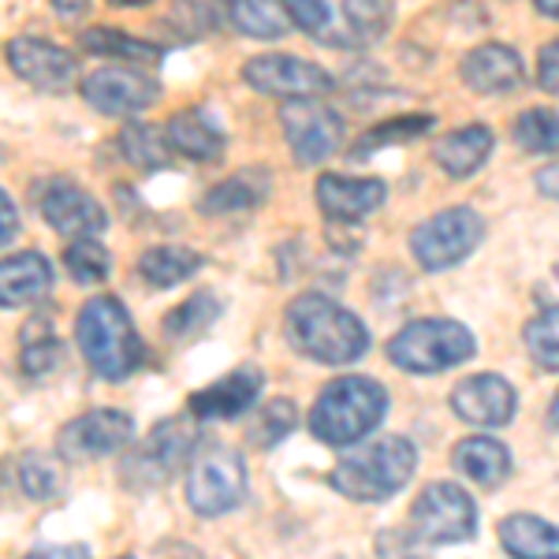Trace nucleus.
I'll list each match as a JSON object with an SVG mask.
<instances>
[{
	"label": "nucleus",
	"instance_id": "obj_47",
	"mask_svg": "<svg viewBox=\"0 0 559 559\" xmlns=\"http://www.w3.org/2000/svg\"><path fill=\"white\" fill-rule=\"evenodd\" d=\"M112 4H128V8H139V4H150V0H112Z\"/></svg>",
	"mask_w": 559,
	"mask_h": 559
},
{
	"label": "nucleus",
	"instance_id": "obj_3",
	"mask_svg": "<svg viewBox=\"0 0 559 559\" xmlns=\"http://www.w3.org/2000/svg\"><path fill=\"white\" fill-rule=\"evenodd\" d=\"M384 414H388L384 384L362 373H344L318 392L310 411V432L329 448H350L381 426Z\"/></svg>",
	"mask_w": 559,
	"mask_h": 559
},
{
	"label": "nucleus",
	"instance_id": "obj_8",
	"mask_svg": "<svg viewBox=\"0 0 559 559\" xmlns=\"http://www.w3.org/2000/svg\"><path fill=\"white\" fill-rule=\"evenodd\" d=\"M247 500V463L236 448L210 444L187 471V508L202 519H221Z\"/></svg>",
	"mask_w": 559,
	"mask_h": 559
},
{
	"label": "nucleus",
	"instance_id": "obj_43",
	"mask_svg": "<svg viewBox=\"0 0 559 559\" xmlns=\"http://www.w3.org/2000/svg\"><path fill=\"white\" fill-rule=\"evenodd\" d=\"M49 4H52V12H57L60 20H68V23L83 20V15L90 12V0H49Z\"/></svg>",
	"mask_w": 559,
	"mask_h": 559
},
{
	"label": "nucleus",
	"instance_id": "obj_41",
	"mask_svg": "<svg viewBox=\"0 0 559 559\" xmlns=\"http://www.w3.org/2000/svg\"><path fill=\"white\" fill-rule=\"evenodd\" d=\"M537 191L545 198H552V202H559V160H552V165H545L540 173L534 176Z\"/></svg>",
	"mask_w": 559,
	"mask_h": 559
},
{
	"label": "nucleus",
	"instance_id": "obj_21",
	"mask_svg": "<svg viewBox=\"0 0 559 559\" xmlns=\"http://www.w3.org/2000/svg\"><path fill=\"white\" fill-rule=\"evenodd\" d=\"M496 139L485 123H466V128L448 131L444 139L432 146V160L440 165V173L452 179H471L474 173H481L485 160L492 157Z\"/></svg>",
	"mask_w": 559,
	"mask_h": 559
},
{
	"label": "nucleus",
	"instance_id": "obj_20",
	"mask_svg": "<svg viewBox=\"0 0 559 559\" xmlns=\"http://www.w3.org/2000/svg\"><path fill=\"white\" fill-rule=\"evenodd\" d=\"M459 75L474 94H511V90L526 83V64H522V57L511 45L485 41L466 52L463 64H459Z\"/></svg>",
	"mask_w": 559,
	"mask_h": 559
},
{
	"label": "nucleus",
	"instance_id": "obj_38",
	"mask_svg": "<svg viewBox=\"0 0 559 559\" xmlns=\"http://www.w3.org/2000/svg\"><path fill=\"white\" fill-rule=\"evenodd\" d=\"M64 265H68V273L75 276V284H83V287L102 284V280L112 273V258H108V250L97 239L71 242L64 250Z\"/></svg>",
	"mask_w": 559,
	"mask_h": 559
},
{
	"label": "nucleus",
	"instance_id": "obj_37",
	"mask_svg": "<svg viewBox=\"0 0 559 559\" xmlns=\"http://www.w3.org/2000/svg\"><path fill=\"white\" fill-rule=\"evenodd\" d=\"M522 344H526L530 358H534L540 369L559 373V306L540 310L537 318L522 329Z\"/></svg>",
	"mask_w": 559,
	"mask_h": 559
},
{
	"label": "nucleus",
	"instance_id": "obj_1",
	"mask_svg": "<svg viewBox=\"0 0 559 559\" xmlns=\"http://www.w3.org/2000/svg\"><path fill=\"white\" fill-rule=\"evenodd\" d=\"M284 336L302 358L321 366H350L369 350L366 324L321 292L295 295L284 310Z\"/></svg>",
	"mask_w": 559,
	"mask_h": 559
},
{
	"label": "nucleus",
	"instance_id": "obj_33",
	"mask_svg": "<svg viewBox=\"0 0 559 559\" xmlns=\"http://www.w3.org/2000/svg\"><path fill=\"white\" fill-rule=\"evenodd\" d=\"M295 421H299V411H295L292 400H265L254 407V418H250V429H247V440L258 448V452H269V448H276L280 440L292 437Z\"/></svg>",
	"mask_w": 559,
	"mask_h": 559
},
{
	"label": "nucleus",
	"instance_id": "obj_15",
	"mask_svg": "<svg viewBox=\"0 0 559 559\" xmlns=\"http://www.w3.org/2000/svg\"><path fill=\"white\" fill-rule=\"evenodd\" d=\"M519 395L500 373H474L452 388V411L474 429H503L515 418Z\"/></svg>",
	"mask_w": 559,
	"mask_h": 559
},
{
	"label": "nucleus",
	"instance_id": "obj_5",
	"mask_svg": "<svg viewBox=\"0 0 559 559\" xmlns=\"http://www.w3.org/2000/svg\"><path fill=\"white\" fill-rule=\"evenodd\" d=\"M418 471V452L407 437H381L340 459L329 471V485L355 503L392 500Z\"/></svg>",
	"mask_w": 559,
	"mask_h": 559
},
{
	"label": "nucleus",
	"instance_id": "obj_6",
	"mask_svg": "<svg viewBox=\"0 0 559 559\" xmlns=\"http://www.w3.org/2000/svg\"><path fill=\"white\" fill-rule=\"evenodd\" d=\"M474 332L452 318H421L411 321L388 340V362L407 369L414 377L444 373L474 358Z\"/></svg>",
	"mask_w": 559,
	"mask_h": 559
},
{
	"label": "nucleus",
	"instance_id": "obj_4",
	"mask_svg": "<svg viewBox=\"0 0 559 559\" xmlns=\"http://www.w3.org/2000/svg\"><path fill=\"white\" fill-rule=\"evenodd\" d=\"M292 23L329 49H369L392 26V0H280Z\"/></svg>",
	"mask_w": 559,
	"mask_h": 559
},
{
	"label": "nucleus",
	"instance_id": "obj_9",
	"mask_svg": "<svg viewBox=\"0 0 559 559\" xmlns=\"http://www.w3.org/2000/svg\"><path fill=\"white\" fill-rule=\"evenodd\" d=\"M481 213L471 210V205H452V210L432 213L429 221H421L411 231V254L426 273H444V269H455L459 261L471 258L481 247Z\"/></svg>",
	"mask_w": 559,
	"mask_h": 559
},
{
	"label": "nucleus",
	"instance_id": "obj_35",
	"mask_svg": "<svg viewBox=\"0 0 559 559\" xmlns=\"http://www.w3.org/2000/svg\"><path fill=\"white\" fill-rule=\"evenodd\" d=\"M515 142L526 153L556 157L559 153V112L552 108H526L515 120Z\"/></svg>",
	"mask_w": 559,
	"mask_h": 559
},
{
	"label": "nucleus",
	"instance_id": "obj_44",
	"mask_svg": "<svg viewBox=\"0 0 559 559\" xmlns=\"http://www.w3.org/2000/svg\"><path fill=\"white\" fill-rule=\"evenodd\" d=\"M157 559H202V556H198L194 548H187V545H160Z\"/></svg>",
	"mask_w": 559,
	"mask_h": 559
},
{
	"label": "nucleus",
	"instance_id": "obj_31",
	"mask_svg": "<svg viewBox=\"0 0 559 559\" xmlns=\"http://www.w3.org/2000/svg\"><path fill=\"white\" fill-rule=\"evenodd\" d=\"M120 150L134 168H146V173L168 168V160L176 153L165 128H153V123H139V120L120 131Z\"/></svg>",
	"mask_w": 559,
	"mask_h": 559
},
{
	"label": "nucleus",
	"instance_id": "obj_7",
	"mask_svg": "<svg viewBox=\"0 0 559 559\" xmlns=\"http://www.w3.org/2000/svg\"><path fill=\"white\" fill-rule=\"evenodd\" d=\"M198 444V418L194 414H173V418L157 421L146 440L123 459L120 477L128 489L153 492L160 485H168L179 474V466L194 459Z\"/></svg>",
	"mask_w": 559,
	"mask_h": 559
},
{
	"label": "nucleus",
	"instance_id": "obj_42",
	"mask_svg": "<svg viewBox=\"0 0 559 559\" xmlns=\"http://www.w3.org/2000/svg\"><path fill=\"white\" fill-rule=\"evenodd\" d=\"M0 205H4V247H12L15 236H20V213H15V202H12V194H0Z\"/></svg>",
	"mask_w": 559,
	"mask_h": 559
},
{
	"label": "nucleus",
	"instance_id": "obj_45",
	"mask_svg": "<svg viewBox=\"0 0 559 559\" xmlns=\"http://www.w3.org/2000/svg\"><path fill=\"white\" fill-rule=\"evenodd\" d=\"M534 8L548 20H559V0H534Z\"/></svg>",
	"mask_w": 559,
	"mask_h": 559
},
{
	"label": "nucleus",
	"instance_id": "obj_36",
	"mask_svg": "<svg viewBox=\"0 0 559 559\" xmlns=\"http://www.w3.org/2000/svg\"><path fill=\"white\" fill-rule=\"evenodd\" d=\"M20 485L31 500L49 503V500H57L60 489H64V471H60V463L52 455L26 452L20 459Z\"/></svg>",
	"mask_w": 559,
	"mask_h": 559
},
{
	"label": "nucleus",
	"instance_id": "obj_16",
	"mask_svg": "<svg viewBox=\"0 0 559 559\" xmlns=\"http://www.w3.org/2000/svg\"><path fill=\"white\" fill-rule=\"evenodd\" d=\"M38 210L49 221V228L64 239H94L97 231L108 228V216L102 210L94 194H86L79 183H68V179H52L45 187V194L38 198Z\"/></svg>",
	"mask_w": 559,
	"mask_h": 559
},
{
	"label": "nucleus",
	"instance_id": "obj_39",
	"mask_svg": "<svg viewBox=\"0 0 559 559\" xmlns=\"http://www.w3.org/2000/svg\"><path fill=\"white\" fill-rule=\"evenodd\" d=\"M537 83L545 94H559V38L548 41L537 57Z\"/></svg>",
	"mask_w": 559,
	"mask_h": 559
},
{
	"label": "nucleus",
	"instance_id": "obj_46",
	"mask_svg": "<svg viewBox=\"0 0 559 559\" xmlns=\"http://www.w3.org/2000/svg\"><path fill=\"white\" fill-rule=\"evenodd\" d=\"M548 426H552L559 432V392H556V400H552V407H548Z\"/></svg>",
	"mask_w": 559,
	"mask_h": 559
},
{
	"label": "nucleus",
	"instance_id": "obj_18",
	"mask_svg": "<svg viewBox=\"0 0 559 559\" xmlns=\"http://www.w3.org/2000/svg\"><path fill=\"white\" fill-rule=\"evenodd\" d=\"M261 388H265V373H261V366L242 362V366L231 369L228 377H221V381L198 388V392L191 395V414L198 421L239 418V414L258 407Z\"/></svg>",
	"mask_w": 559,
	"mask_h": 559
},
{
	"label": "nucleus",
	"instance_id": "obj_27",
	"mask_svg": "<svg viewBox=\"0 0 559 559\" xmlns=\"http://www.w3.org/2000/svg\"><path fill=\"white\" fill-rule=\"evenodd\" d=\"M224 15H228V23L236 26L239 34L261 38V41L284 38V34L295 26L280 0H228V4H224Z\"/></svg>",
	"mask_w": 559,
	"mask_h": 559
},
{
	"label": "nucleus",
	"instance_id": "obj_28",
	"mask_svg": "<svg viewBox=\"0 0 559 559\" xmlns=\"http://www.w3.org/2000/svg\"><path fill=\"white\" fill-rule=\"evenodd\" d=\"M64 358V344H60L57 329H52L49 313H34L20 332V362L31 377H49Z\"/></svg>",
	"mask_w": 559,
	"mask_h": 559
},
{
	"label": "nucleus",
	"instance_id": "obj_17",
	"mask_svg": "<svg viewBox=\"0 0 559 559\" xmlns=\"http://www.w3.org/2000/svg\"><path fill=\"white\" fill-rule=\"evenodd\" d=\"M8 64L23 83H31L41 94H64L75 86V57L68 49L41 38H12L8 41Z\"/></svg>",
	"mask_w": 559,
	"mask_h": 559
},
{
	"label": "nucleus",
	"instance_id": "obj_12",
	"mask_svg": "<svg viewBox=\"0 0 559 559\" xmlns=\"http://www.w3.org/2000/svg\"><path fill=\"white\" fill-rule=\"evenodd\" d=\"M83 102L102 116H139L160 102V83L134 64L97 68L79 83Z\"/></svg>",
	"mask_w": 559,
	"mask_h": 559
},
{
	"label": "nucleus",
	"instance_id": "obj_10",
	"mask_svg": "<svg viewBox=\"0 0 559 559\" xmlns=\"http://www.w3.org/2000/svg\"><path fill=\"white\" fill-rule=\"evenodd\" d=\"M411 530L421 545H459L477 534V503L452 481H432L411 503Z\"/></svg>",
	"mask_w": 559,
	"mask_h": 559
},
{
	"label": "nucleus",
	"instance_id": "obj_22",
	"mask_svg": "<svg viewBox=\"0 0 559 559\" xmlns=\"http://www.w3.org/2000/svg\"><path fill=\"white\" fill-rule=\"evenodd\" d=\"M52 287V265L38 250L4 258L0 265V306L4 310H20L26 302H38Z\"/></svg>",
	"mask_w": 559,
	"mask_h": 559
},
{
	"label": "nucleus",
	"instance_id": "obj_14",
	"mask_svg": "<svg viewBox=\"0 0 559 559\" xmlns=\"http://www.w3.org/2000/svg\"><path fill=\"white\" fill-rule=\"evenodd\" d=\"M134 440V418L128 411H86L71 418L57 437V452L68 463H94V459L123 452Z\"/></svg>",
	"mask_w": 559,
	"mask_h": 559
},
{
	"label": "nucleus",
	"instance_id": "obj_19",
	"mask_svg": "<svg viewBox=\"0 0 559 559\" xmlns=\"http://www.w3.org/2000/svg\"><path fill=\"white\" fill-rule=\"evenodd\" d=\"M384 198H388L384 179L373 176L324 173L318 179V205L332 224H362L369 213L381 210Z\"/></svg>",
	"mask_w": 559,
	"mask_h": 559
},
{
	"label": "nucleus",
	"instance_id": "obj_40",
	"mask_svg": "<svg viewBox=\"0 0 559 559\" xmlns=\"http://www.w3.org/2000/svg\"><path fill=\"white\" fill-rule=\"evenodd\" d=\"M26 559H90L86 545H38L26 552Z\"/></svg>",
	"mask_w": 559,
	"mask_h": 559
},
{
	"label": "nucleus",
	"instance_id": "obj_25",
	"mask_svg": "<svg viewBox=\"0 0 559 559\" xmlns=\"http://www.w3.org/2000/svg\"><path fill=\"white\" fill-rule=\"evenodd\" d=\"M165 131H168V142H173V150L183 153V157L198 160V165H213V160H221L224 146H228L224 131L216 128V123L202 112V108H187V112H176L173 120H168Z\"/></svg>",
	"mask_w": 559,
	"mask_h": 559
},
{
	"label": "nucleus",
	"instance_id": "obj_13",
	"mask_svg": "<svg viewBox=\"0 0 559 559\" xmlns=\"http://www.w3.org/2000/svg\"><path fill=\"white\" fill-rule=\"evenodd\" d=\"M242 83L265 97H284V102H292V97H321L336 86L321 64L292 57V52H261V57H250L242 64Z\"/></svg>",
	"mask_w": 559,
	"mask_h": 559
},
{
	"label": "nucleus",
	"instance_id": "obj_34",
	"mask_svg": "<svg viewBox=\"0 0 559 559\" xmlns=\"http://www.w3.org/2000/svg\"><path fill=\"white\" fill-rule=\"evenodd\" d=\"M432 123H437V120H432L429 112H414V116H395V120H384V123H377L373 131H366L362 139L355 142L350 157L362 160V157H369V153H377V150H384V146L414 142V139H421L426 131H432Z\"/></svg>",
	"mask_w": 559,
	"mask_h": 559
},
{
	"label": "nucleus",
	"instance_id": "obj_23",
	"mask_svg": "<svg viewBox=\"0 0 559 559\" xmlns=\"http://www.w3.org/2000/svg\"><path fill=\"white\" fill-rule=\"evenodd\" d=\"M273 191V176L265 168H242V173L228 176L224 183L210 187L198 202V213L205 216H224V213H250Z\"/></svg>",
	"mask_w": 559,
	"mask_h": 559
},
{
	"label": "nucleus",
	"instance_id": "obj_26",
	"mask_svg": "<svg viewBox=\"0 0 559 559\" xmlns=\"http://www.w3.org/2000/svg\"><path fill=\"white\" fill-rule=\"evenodd\" d=\"M496 534L511 559H559V526L540 515H508Z\"/></svg>",
	"mask_w": 559,
	"mask_h": 559
},
{
	"label": "nucleus",
	"instance_id": "obj_11",
	"mask_svg": "<svg viewBox=\"0 0 559 559\" xmlns=\"http://www.w3.org/2000/svg\"><path fill=\"white\" fill-rule=\"evenodd\" d=\"M276 120L299 165H321L344 146V116L318 97H292L280 105Z\"/></svg>",
	"mask_w": 559,
	"mask_h": 559
},
{
	"label": "nucleus",
	"instance_id": "obj_48",
	"mask_svg": "<svg viewBox=\"0 0 559 559\" xmlns=\"http://www.w3.org/2000/svg\"><path fill=\"white\" fill-rule=\"evenodd\" d=\"M120 559H134V556H120Z\"/></svg>",
	"mask_w": 559,
	"mask_h": 559
},
{
	"label": "nucleus",
	"instance_id": "obj_2",
	"mask_svg": "<svg viewBox=\"0 0 559 559\" xmlns=\"http://www.w3.org/2000/svg\"><path fill=\"white\" fill-rule=\"evenodd\" d=\"M75 344L83 350L86 366L102 381H128V377L139 373L142 358H146V347H142L128 306L112 299V295H97L79 310Z\"/></svg>",
	"mask_w": 559,
	"mask_h": 559
},
{
	"label": "nucleus",
	"instance_id": "obj_32",
	"mask_svg": "<svg viewBox=\"0 0 559 559\" xmlns=\"http://www.w3.org/2000/svg\"><path fill=\"white\" fill-rule=\"evenodd\" d=\"M221 299H216L213 292H194L187 302H179L173 313H168L165 321H160V329H165L168 340H176V344H187V340H198L210 324L221 318Z\"/></svg>",
	"mask_w": 559,
	"mask_h": 559
},
{
	"label": "nucleus",
	"instance_id": "obj_30",
	"mask_svg": "<svg viewBox=\"0 0 559 559\" xmlns=\"http://www.w3.org/2000/svg\"><path fill=\"white\" fill-rule=\"evenodd\" d=\"M79 41H83V49L94 52V57H112V60H123V64H134V68H153L160 57H165L157 45L131 38V34H123V31H112V26H90Z\"/></svg>",
	"mask_w": 559,
	"mask_h": 559
},
{
	"label": "nucleus",
	"instance_id": "obj_29",
	"mask_svg": "<svg viewBox=\"0 0 559 559\" xmlns=\"http://www.w3.org/2000/svg\"><path fill=\"white\" fill-rule=\"evenodd\" d=\"M198 269H202V254L187 247H150L146 254L139 258V276L146 280L150 287L165 292V287H179L183 280H191Z\"/></svg>",
	"mask_w": 559,
	"mask_h": 559
},
{
	"label": "nucleus",
	"instance_id": "obj_24",
	"mask_svg": "<svg viewBox=\"0 0 559 559\" xmlns=\"http://www.w3.org/2000/svg\"><path fill=\"white\" fill-rule=\"evenodd\" d=\"M452 466L481 489H500L511 477V452L496 437H466L452 448Z\"/></svg>",
	"mask_w": 559,
	"mask_h": 559
}]
</instances>
